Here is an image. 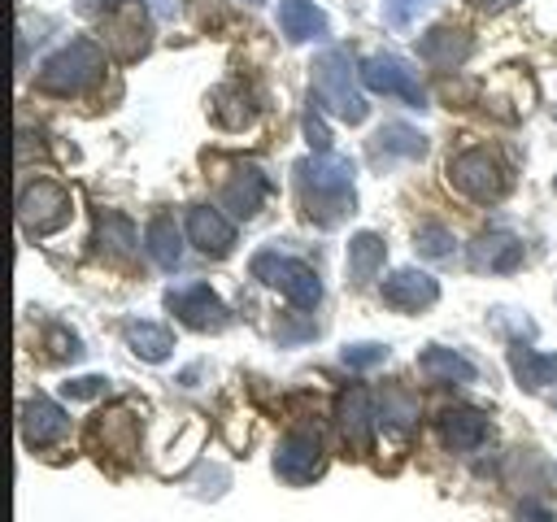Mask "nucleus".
<instances>
[{
	"label": "nucleus",
	"mask_w": 557,
	"mask_h": 522,
	"mask_svg": "<svg viewBox=\"0 0 557 522\" xmlns=\"http://www.w3.org/2000/svg\"><path fill=\"white\" fill-rule=\"evenodd\" d=\"M352 161L335 152H309L296 161V200L300 213L318 226H339L352 213Z\"/></svg>",
	"instance_id": "1"
},
{
	"label": "nucleus",
	"mask_w": 557,
	"mask_h": 522,
	"mask_svg": "<svg viewBox=\"0 0 557 522\" xmlns=\"http://www.w3.org/2000/svg\"><path fill=\"white\" fill-rule=\"evenodd\" d=\"M313 100L322 104V109H331L339 122H348V126H357V122H366V113H370V104H366V96H361V70H352V57L344 52V48H326V52H318L313 57Z\"/></svg>",
	"instance_id": "2"
},
{
	"label": "nucleus",
	"mask_w": 557,
	"mask_h": 522,
	"mask_svg": "<svg viewBox=\"0 0 557 522\" xmlns=\"http://www.w3.org/2000/svg\"><path fill=\"white\" fill-rule=\"evenodd\" d=\"M100 74H104V52L91 39H70L39 65L35 87L48 96H83L87 87H96Z\"/></svg>",
	"instance_id": "3"
},
{
	"label": "nucleus",
	"mask_w": 557,
	"mask_h": 522,
	"mask_svg": "<svg viewBox=\"0 0 557 522\" xmlns=\"http://www.w3.org/2000/svg\"><path fill=\"white\" fill-rule=\"evenodd\" d=\"M248 270H252V278H261L265 287L283 291L296 309H313V304L322 300V283H318V274H313L305 261H296V257H287V252H278V248H261V252H252Z\"/></svg>",
	"instance_id": "4"
},
{
	"label": "nucleus",
	"mask_w": 557,
	"mask_h": 522,
	"mask_svg": "<svg viewBox=\"0 0 557 522\" xmlns=\"http://www.w3.org/2000/svg\"><path fill=\"white\" fill-rule=\"evenodd\" d=\"M448 183H453L461 196L479 200V204H496V200L509 191V178H505L500 161H496L487 148H466V152H457V157L448 161Z\"/></svg>",
	"instance_id": "5"
},
{
	"label": "nucleus",
	"mask_w": 557,
	"mask_h": 522,
	"mask_svg": "<svg viewBox=\"0 0 557 522\" xmlns=\"http://www.w3.org/2000/svg\"><path fill=\"white\" fill-rule=\"evenodd\" d=\"M70 213H74V200L61 183L39 178V183L22 187V196H17V222H22V235H30V239L61 231L70 222Z\"/></svg>",
	"instance_id": "6"
},
{
	"label": "nucleus",
	"mask_w": 557,
	"mask_h": 522,
	"mask_svg": "<svg viewBox=\"0 0 557 522\" xmlns=\"http://www.w3.org/2000/svg\"><path fill=\"white\" fill-rule=\"evenodd\" d=\"M100 35H104V48L117 61H139L148 52V44H152V35H148V9L139 0H122L117 9L104 13Z\"/></svg>",
	"instance_id": "7"
},
{
	"label": "nucleus",
	"mask_w": 557,
	"mask_h": 522,
	"mask_svg": "<svg viewBox=\"0 0 557 522\" xmlns=\"http://www.w3.org/2000/svg\"><path fill=\"white\" fill-rule=\"evenodd\" d=\"M361 87H370V91H379V96H396V100H405V104H413V109L426 104V87H422L418 74H413L400 57H392V52H379V57H366V61H361Z\"/></svg>",
	"instance_id": "8"
},
{
	"label": "nucleus",
	"mask_w": 557,
	"mask_h": 522,
	"mask_svg": "<svg viewBox=\"0 0 557 522\" xmlns=\"http://www.w3.org/2000/svg\"><path fill=\"white\" fill-rule=\"evenodd\" d=\"M326 470V452H322V439L318 431H287L274 448V474L287 478V483H313L318 474Z\"/></svg>",
	"instance_id": "9"
},
{
	"label": "nucleus",
	"mask_w": 557,
	"mask_h": 522,
	"mask_svg": "<svg viewBox=\"0 0 557 522\" xmlns=\"http://www.w3.org/2000/svg\"><path fill=\"white\" fill-rule=\"evenodd\" d=\"M170 313H178L183 326L191 331H222L231 322V309L218 300V291L209 283H187V287H170L165 291Z\"/></svg>",
	"instance_id": "10"
},
{
	"label": "nucleus",
	"mask_w": 557,
	"mask_h": 522,
	"mask_svg": "<svg viewBox=\"0 0 557 522\" xmlns=\"http://www.w3.org/2000/svg\"><path fill=\"white\" fill-rule=\"evenodd\" d=\"M335 422H339V435H344V444L352 452H370L374 448V405H370V391L366 387L339 391Z\"/></svg>",
	"instance_id": "11"
},
{
	"label": "nucleus",
	"mask_w": 557,
	"mask_h": 522,
	"mask_svg": "<svg viewBox=\"0 0 557 522\" xmlns=\"http://www.w3.org/2000/svg\"><path fill=\"white\" fill-rule=\"evenodd\" d=\"M440 300V283L422 270H392L383 278V304L396 313H418Z\"/></svg>",
	"instance_id": "12"
},
{
	"label": "nucleus",
	"mask_w": 557,
	"mask_h": 522,
	"mask_svg": "<svg viewBox=\"0 0 557 522\" xmlns=\"http://www.w3.org/2000/svg\"><path fill=\"white\" fill-rule=\"evenodd\" d=\"M265 196H270V178H265L257 165H235L231 178L222 183V209H226L231 217H244V222L261 213Z\"/></svg>",
	"instance_id": "13"
},
{
	"label": "nucleus",
	"mask_w": 557,
	"mask_h": 522,
	"mask_svg": "<svg viewBox=\"0 0 557 522\" xmlns=\"http://www.w3.org/2000/svg\"><path fill=\"white\" fill-rule=\"evenodd\" d=\"M187 239L205 257H226L235 248V222L213 204H196V209H187Z\"/></svg>",
	"instance_id": "14"
},
{
	"label": "nucleus",
	"mask_w": 557,
	"mask_h": 522,
	"mask_svg": "<svg viewBox=\"0 0 557 522\" xmlns=\"http://www.w3.org/2000/svg\"><path fill=\"white\" fill-rule=\"evenodd\" d=\"M522 265V239L509 231H487L470 244V270L479 274H513Z\"/></svg>",
	"instance_id": "15"
},
{
	"label": "nucleus",
	"mask_w": 557,
	"mask_h": 522,
	"mask_svg": "<svg viewBox=\"0 0 557 522\" xmlns=\"http://www.w3.org/2000/svg\"><path fill=\"white\" fill-rule=\"evenodd\" d=\"M65 435V409L48 396H30L22 400V439L26 448H48Z\"/></svg>",
	"instance_id": "16"
},
{
	"label": "nucleus",
	"mask_w": 557,
	"mask_h": 522,
	"mask_svg": "<svg viewBox=\"0 0 557 522\" xmlns=\"http://www.w3.org/2000/svg\"><path fill=\"white\" fill-rule=\"evenodd\" d=\"M470 35L457 30V26H431L422 39H418V57L435 70H457L466 57H470Z\"/></svg>",
	"instance_id": "17"
},
{
	"label": "nucleus",
	"mask_w": 557,
	"mask_h": 522,
	"mask_svg": "<svg viewBox=\"0 0 557 522\" xmlns=\"http://www.w3.org/2000/svg\"><path fill=\"white\" fill-rule=\"evenodd\" d=\"M440 439L453 452H470V448H479L487 439V418L479 409H466V405L440 409Z\"/></svg>",
	"instance_id": "18"
},
{
	"label": "nucleus",
	"mask_w": 557,
	"mask_h": 522,
	"mask_svg": "<svg viewBox=\"0 0 557 522\" xmlns=\"http://www.w3.org/2000/svg\"><path fill=\"white\" fill-rule=\"evenodd\" d=\"M278 30L287 35V44H309V39H326L331 22L313 0H278Z\"/></svg>",
	"instance_id": "19"
},
{
	"label": "nucleus",
	"mask_w": 557,
	"mask_h": 522,
	"mask_svg": "<svg viewBox=\"0 0 557 522\" xmlns=\"http://www.w3.org/2000/svg\"><path fill=\"white\" fill-rule=\"evenodd\" d=\"M370 148H374V157H405V161H418L422 152H426V135L418 130V126H409V122H383L379 130H374V139H370Z\"/></svg>",
	"instance_id": "20"
},
{
	"label": "nucleus",
	"mask_w": 557,
	"mask_h": 522,
	"mask_svg": "<svg viewBox=\"0 0 557 522\" xmlns=\"http://www.w3.org/2000/svg\"><path fill=\"white\" fill-rule=\"evenodd\" d=\"M144 248H148V257L161 270H178V261H183V231H178V222L170 213H157L144 226Z\"/></svg>",
	"instance_id": "21"
},
{
	"label": "nucleus",
	"mask_w": 557,
	"mask_h": 522,
	"mask_svg": "<svg viewBox=\"0 0 557 522\" xmlns=\"http://www.w3.org/2000/svg\"><path fill=\"white\" fill-rule=\"evenodd\" d=\"M383 257H387V244H383V235L379 231H357L352 239H348V278L352 283H370L379 270H383Z\"/></svg>",
	"instance_id": "22"
},
{
	"label": "nucleus",
	"mask_w": 557,
	"mask_h": 522,
	"mask_svg": "<svg viewBox=\"0 0 557 522\" xmlns=\"http://www.w3.org/2000/svg\"><path fill=\"white\" fill-rule=\"evenodd\" d=\"M122 335H126L131 352H139L144 361H165V357L174 352V335H170V326H161V322H139V318H131V322H122Z\"/></svg>",
	"instance_id": "23"
},
{
	"label": "nucleus",
	"mask_w": 557,
	"mask_h": 522,
	"mask_svg": "<svg viewBox=\"0 0 557 522\" xmlns=\"http://www.w3.org/2000/svg\"><path fill=\"white\" fill-rule=\"evenodd\" d=\"M418 370L426 374V378H435V383H474V361H466L461 352H453V348H422V357H418Z\"/></svg>",
	"instance_id": "24"
},
{
	"label": "nucleus",
	"mask_w": 557,
	"mask_h": 522,
	"mask_svg": "<svg viewBox=\"0 0 557 522\" xmlns=\"http://www.w3.org/2000/svg\"><path fill=\"white\" fill-rule=\"evenodd\" d=\"M91 435H96V439H104V448H109L113 457H131V452H135V444H139L135 418H131L126 409H109V413H100V418H96V426H91Z\"/></svg>",
	"instance_id": "25"
},
{
	"label": "nucleus",
	"mask_w": 557,
	"mask_h": 522,
	"mask_svg": "<svg viewBox=\"0 0 557 522\" xmlns=\"http://www.w3.org/2000/svg\"><path fill=\"white\" fill-rule=\"evenodd\" d=\"M135 244H139V235H135V222H131V217L104 213V217L96 222V248H100L104 257H131Z\"/></svg>",
	"instance_id": "26"
},
{
	"label": "nucleus",
	"mask_w": 557,
	"mask_h": 522,
	"mask_svg": "<svg viewBox=\"0 0 557 522\" xmlns=\"http://www.w3.org/2000/svg\"><path fill=\"white\" fill-rule=\"evenodd\" d=\"M509 370H513L518 387H527V391H540L548 383V357L535 352V348H527V344H513L509 348Z\"/></svg>",
	"instance_id": "27"
},
{
	"label": "nucleus",
	"mask_w": 557,
	"mask_h": 522,
	"mask_svg": "<svg viewBox=\"0 0 557 522\" xmlns=\"http://www.w3.org/2000/svg\"><path fill=\"white\" fill-rule=\"evenodd\" d=\"M453 231L448 226H418V235H413V248L422 252V257H435V261H444V257H453Z\"/></svg>",
	"instance_id": "28"
},
{
	"label": "nucleus",
	"mask_w": 557,
	"mask_h": 522,
	"mask_svg": "<svg viewBox=\"0 0 557 522\" xmlns=\"http://www.w3.org/2000/svg\"><path fill=\"white\" fill-rule=\"evenodd\" d=\"M300 130H305V139H309L313 152H331V130H326L322 104H318L313 96H309V109H305V117H300Z\"/></svg>",
	"instance_id": "29"
},
{
	"label": "nucleus",
	"mask_w": 557,
	"mask_h": 522,
	"mask_svg": "<svg viewBox=\"0 0 557 522\" xmlns=\"http://www.w3.org/2000/svg\"><path fill=\"white\" fill-rule=\"evenodd\" d=\"M339 361H344L348 370H374V365L387 361V344H344Z\"/></svg>",
	"instance_id": "30"
},
{
	"label": "nucleus",
	"mask_w": 557,
	"mask_h": 522,
	"mask_svg": "<svg viewBox=\"0 0 557 522\" xmlns=\"http://www.w3.org/2000/svg\"><path fill=\"white\" fill-rule=\"evenodd\" d=\"M435 0H383V17H387V26H396V30H409L413 22H418V13H426Z\"/></svg>",
	"instance_id": "31"
},
{
	"label": "nucleus",
	"mask_w": 557,
	"mask_h": 522,
	"mask_svg": "<svg viewBox=\"0 0 557 522\" xmlns=\"http://www.w3.org/2000/svg\"><path fill=\"white\" fill-rule=\"evenodd\" d=\"M61 391H65L70 400H96V396H104V391H109V378H100V374H83V378L61 383Z\"/></svg>",
	"instance_id": "32"
},
{
	"label": "nucleus",
	"mask_w": 557,
	"mask_h": 522,
	"mask_svg": "<svg viewBox=\"0 0 557 522\" xmlns=\"http://www.w3.org/2000/svg\"><path fill=\"white\" fill-rule=\"evenodd\" d=\"M413 413H418V405H413L405 391H387V396H383V418H387L392 426H409Z\"/></svg>",
	"instance_id": "33"
},
{
	"label": "nucleus",
	"mask_w": 557,
	"mask_h": 522,
	"mask_svg": "<svg viewBox=\"0 0 557 522\" xmlns=\"http://www.w3.org/2000/svg\"><path fill=\"white\" fill-rule=\"evenodd\" d=\"M513 522H557V518H553L544 505H535V500H522V505H518V513H513Z\"/></svg>",
	"instance_id": "34"
},
{
	"label": "nucleus",
	"mask_w": 557,
	"mask_h": 522,
	"mask_svg": "<svg viewBox=\"0 0 557 522\" xmlns=\"http://www.w3.org/2000/svg\"><path fill=\"white\" fill-rule=\"evenodd\" d=\"M152 9H157V13H161V17H170V13H174V9H178V0H157V4H152Z\"/></svg>",
	"instance_id": "35"
},
{
	"label": "nucleus",
	"mask_w": 557,
	"mask_h": 522,
	"mask_svg": "<svg viewBox=\"0 0 557 522\" xmlns=\"http://www.w3.org/2000/svg\"><path fill=\"white\" fill-rule=\"evenodd\" d=\"M479 9H500V4H509V0H474Z\"/></svg>",
	"instance_id": "36"
},
{
	"label": "nucleus",
	"mask_w": 557,
	"mask_h": 522,
	"mask_svg": "<svg viewBox=\"0 0 557 522\" xmlns=\"http://www.w3.org/2000/svg\"><path fill=\"white\" fill-rule=\"evenodd\" d=\"M548 383H557V357H548Z\"/></svg>",
	"instance_id": "37"
},
{
	"label": "nucleus",
	"mask_w": 557,
	"mask_h": 522,
	"mask_svg": "<svg viewBox=\"0 0 557 522\" xmlns=\"http://www.w3.org/2000/svg\"><path fill=\"white\" fill-rule=\"evenodd\" d=\"M244 4H265V0H244Z\"/></svg>",
	"instance_id": "38"
},
{
	"label": "nucleus",
	"mask_w": 557,
	"mask_h": 522,
	"mask_svg": "<svg viewBox=\"0 0 557 522\" xmlns=\"http://www.w3.org/2000/svg\"><path fill=\"white\" fill-rule=\"evenodd\" d=\"M553 187H557V183H553Z\"/></svg>",
	"instance_id": "39"
}]
</instances>
